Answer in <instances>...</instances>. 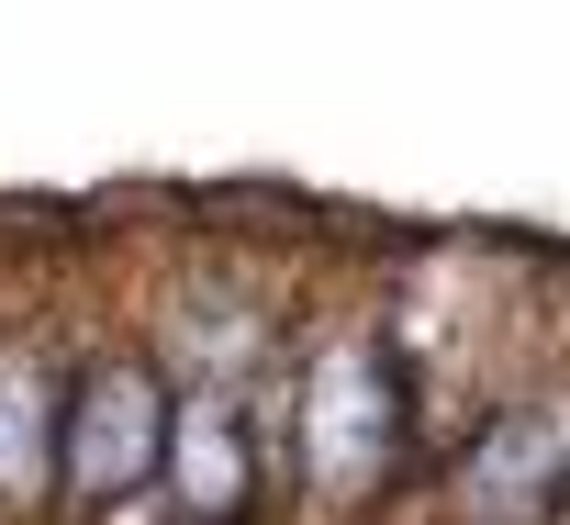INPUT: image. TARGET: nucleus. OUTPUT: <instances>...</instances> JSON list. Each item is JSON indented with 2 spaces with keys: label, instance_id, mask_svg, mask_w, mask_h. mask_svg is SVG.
<instances>
[{
  "label": "nucleus",
  "instance_id": "nucleus-4",
  "mask_svg": "<svg viewBox=\"0 0 570 525\" xmlns=\"http://www.w3.org/2000/svg\"><path fill=\"white\" fill-rule=\"evenodd\" d=\"M179 492H190V514H235V492H246V447H235L224 414H190V436H179Z\"/></svg>",
  "mask_w": 570,
  "mask_h": 525
},
{
  "label": "nucleus",
  "instance_id": "nucleus-3",
  "mask_svg": "<svg viewBox=\"0 0 570 525\" xmlns=\"http://www.w3.org/2000/svg\"><path fill=\"white\" fill-rule=\"evenodd\" d=\"M548 481H559V425H548V414H514V425L459 469V492H470V514H481V525H525Z\"/></svg>",
  "mask_w": 570,
  "mask_h": 525
},
{
  "label": "nucleus",
  "instance_id": "nucleus-5",
  "mask_svg": "<svg viewBox=\"0 0 570 525\" xmlns=\"http://www.w3.org/2000/svg\"><path fill=\"white\" fill-rule=\"evenodd\" d=\"M0 481H35V380L23 369H0Z\"/></svg>",
  "mask_w": 570,
  "mask_h": 525
},
{
  "label": "nucleus",
  "instance_id": "nucleus-1",
  "mask_svg": "<svg viewBox=\"0 0 570 525\" xmlns=\"http://www.w3.org/2000/svg\"><path fill=\"white\" fill-rule=\"evenodd\" d=\"M157 425H168V403H157V380H146L135 358L90 369V392H79V414H68V481H79L90 503H124V492L157 469Z\"/></svg>",
  "mask_w": 570,
  "mask_h": 525
},
{
  "label": "nucleus",
  "instance_id": "nucleus-2",
  "mask_svg": "<svg viewBox=\"0 0 570 525\" xmlns=\"http://www.w3.org/2000/svg\"><path fill=\"white\" fill-rule=\"evenodd\" d=\"M392 447V392L370 369V347H336L325 380H314V469L325 481H370Z\"/></svg>",
  "mask_w": 570,
  "mask_h": 525
}]
</instances>
